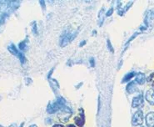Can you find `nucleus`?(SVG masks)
I'll return each mask as SVG.
<instances>
[{
    "mask_svg": "<svg viewBox=\"0 0 154 127\" xmlns=\"http://www.w3.org/2000/svg\"><path fill=\"white\" fill-rule=\"evenodd\" d=\"M112 9H110V10H109V11H108V13H107V16H110V15H111V14H112Z\"/></svg>",
    "mask_w": 154,
    "mask_h": 127,
    "instance_id": "12",
    "label": "nucleus"
},
{
    "mask_svg": "<svg viewBox=\"0 0 154 127\" xmlns=\"http://www.w3.org/2000/svg\"><path fill=\"white\" fill-rule=\"evenodd\" d=\"M143 123V113L142 111H137L133 117V125L141 126Z\"/></svg>",
    "mask_w": 154,
    "mask_h": 127,
    "instance_id": "1",
    "label": "nucleus"
},
{
    "mask_svg": "<svg viewBox=\"0 0 154 127\" xmlns=\"http://www.w3.org/2000/svg\"><path fill=\"white\" fill-rule=\"evenodd\" d=\"M91 65H92V67H94V64H93V59H91Z\"/></svg>",
    "mask_w": 154,
    "mask_h": 127,
    "instance_id": "14",
    "label": "nucleus"
},
{
    "mask_svg": "<svg viewBox=\"0 0 154 127\" xmlns=\"http://www.w3.org/2000/svg\"><path fill=\"white\" fill-rule=\"evenodd\" d=\"M52 127H63L62 126V125H54V126H52Z\"/></svg>",
    "mask_w": 154,
    "mask_h": 127,
    "instance_id": "13",
    "label": "nucleus"
},
{
    "mask_svg": "<svg viewBox=\"0 0 154 127\" xmlns=\"http://www.w3.org/2000/svg\"><path fill=\"white\" fill-rule=\"evenodd\" d=\"M71 39H72V35H71V33H67V34H64L63 36L62 37L61 39V42H60V45L62 47H64V46H66L69 41L71 40Z\"/></svg>",
    "mask_w": 154,
    "mask_h": 127,
    "instance_id": "5",
    "label": "nucleus"
},
{
    "mask_svg": "<svg viewBox=\"0 0 154 127\" xmlns=\"http://www.w3.org/2000/svg\"><path fill=\"white\" fill-rule=\"evenodd\" d=\"M153 127H154V126H153Z\"/></svg>",
    "mask_w": 154,
    "mask_h": 127,
    "instance_id": "16",
    "label": "nucleus"
},
{
    "mask_svg": "<svg viewBox=\"0 0 154 127\" xmlns=\"http://www.w3.org/2000/svg\"><path fill=\"white\" fill-rule=\"evenodd\" d=\"M146 78L144 74L142 73H139V74H137V77H136V82L138 83L139 85H142L145 83Z\"/></svg>",
    "mask_w": 154,
    "mask_h": 127,
    "instance_id": "7",
    "label": "nucleus"
},
{
    "mask_svg": "<svg viewBox=\"0 0 154 127\" xmlns=\"http://www.w3.org/2000/svg\"><path fill=\"white\" fill-rule=\"evenodd\" d=\"M146 124L148 127L154 126V112H150L146 116Z\"/></svg>",
    "mask_w": 154,
    "mask_h": 127,
    "instance_id": "4",
    "label": "nucleus"
},
{
    "mask_svg": "<svg viewBox=\"0 0 154 127\" xmlns=\"http://www.w3.org/2000/svg\"><path fill=\"white\" fill-rule=\"evenodd\" d=\"M74 120L76 125L79 127L83 126V125L85 123V120H84V118H83V117H76Z\"/></svg>",
    "mask_w": 154,
    "mask_h": 127,
    "instance_id": "8",
    "label": "nucleus"
},
{
    "mask_svg": "<svg viewBox=\"0 0 154 127\" xmlns=\"http://www.w3.org/2000/svg\"><path fill=\"white\" fill-rule=\"evenodd\" d=\"M108 48L110 49V50H111L112 52H113V49H112V45H111V43H110L109 40H108Z\"/></svg>",
    "mask_w": 154,
    "mask_h": 127,
    "instance_id": "11",
    "label": "nucleus"
},
{
    "mask_svg": "<svg viewBox=\"0 0 154 127\" xmlns=\"http://www.w3.org/2000/svg\"><path fill=\"white\" fill-rule=\"evenodd\" d=\"M146 100L149 103L150 105H154V90L153 89H150L146 93Z\"/></svg>",
    "mask_w": 154,
    "mask_h": 127,
    "instance_id": "3",
    "label": "nucleus"
},
{
    "mask_svg": "<svg viewBox=\"0 0 154 127\" xmlns=\"http://www.w3.org/2000/svg\"><path fill=\"white\" fill-rule=\"evenodd\" d=\"M136 89V87H135V83L134 82H131L129 84L128 87H127V90L129 92V94H132L134 92V90Z\"/></svg>",
    "mask_w": 154,
    "mask_h": 127,
    "instance_id": "9",
    "label": "nucleus"
},
{
    "mask_svg": "<svg viewBox=\"0 0 154 127\" xmlns=\"http://www.w3.org/2000/svg\"><path fill=\"white\" fill-rule=\"evenodd\" d=\"M136 74V73L135 72H131V73H128V74H126L125 75V77L123 78V80H122V83L124 82H127V81H128V80H130L131 79L133 78V76Z\"/></svg>",
    "mask_w": 154,
    "mask_h": 127,
    "instance_id": "10",
    "label": "nucleus"
},
{
    "mask_svg": "<svg viewBox=\"0 0 154 127\" xmlns=\"http://www.w3.org/2000/svg\"><path fill=\"white\" fill-rule=\"evenodd\" d=\"M67 127H76L74 125H69V126H67Z\"/></svg>",
    "mask_w": 154,
    "mask_h": 127,
    "instance_id": "15",
    "label": "nucleus"
},
{
    "mask_svg": "<svg viewBox=\"0 0 154 127\" xmlns=\"http://www.w3.org/2000/svg\"><path fill=\"white\" fill-rule=\"evenodd\" d=\"M142 104H143V96L142 94H139V95L133 98L132 106H133V108H137V107L141 106Z\"/></svg>",
    "mask_w": 154,
    "mask_h": 127,
    "instance_id": "2",
    "label": "nucleus"
},
{
    "mask_svg": "<svg viewBox=\"0 0 154 127\" xmlns=\"http://www.w3.org/2000/svg\"><path fill=\"white\" fill-rule=\"evenodd\" d=\"M60 108H61V107H60V105H58V103L55 102L54 103V104L49 105L48 106L47 111H48V112L49 114H53V113H54V112H56L58 110H59Z\"/></svg>",
    "mask_w": 154,
    "mask_h": 127,
    "instance_id": "6",
    "label": "nucleus"
}]
</instances>
